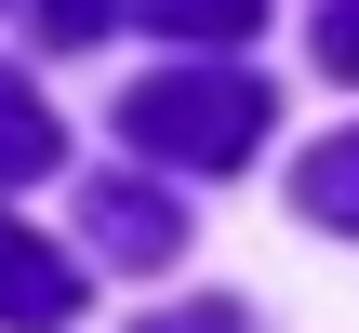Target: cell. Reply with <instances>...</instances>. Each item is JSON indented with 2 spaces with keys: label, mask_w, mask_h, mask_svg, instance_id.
I'll return each mask as SVG.
<instances>
[{
  "label": "cell",
  "mask_w": 359,
  "mask_h": 333,
  "mask_svg": "<svg viewBox=\"0 0 359 333\" xmlns=\"http://www.w3.org/2000/svg\"><path fill=\"white\" fill-rule=\"evenodd\" d=\"M293 200H306V227H359V133H333V147L293 174Z\"/></svg>",
  "instance_id": "obj_5"
},
{
  "label": "cell",
  "mask_w": 359,
  "mask_h": 333,
  "mask_svg": "<svg viewBox=\"0 0 359 333\" xmlns=\"http://www.w3.org/2000/svg\"><path fill=\"white\" fill-rule=\"evenodd\" d=\"M120 0H40V40H107Z\"/></svg>",
  "instance_id": "obj_8"
},
{
  "label": "cell",
  "mask_w": 359,
  "mask_h": 333,
  "mask_svg": "<svg viewBox=\"0 0 359 333\" xmlns=\"http://www.w3.org/2000/svg\"><path fill=\"white\" fill-rule=\"evenodd\" d=\"M147 333H253V320H240V307H160Z\"/></svg>",
  "instance_id": "obj_9"
},
{
  "label": "cell",
  "mask_w": 359,
  "mask_h": 333,
  "mask_svg": "<svg viewBox=\"0 0 359 333\" xmlns=\"http://www.w3.org/2000/svg\"><path fill=\"white\" fill-rule=\"evenodd\" d=\"M80 227H93L120 267H173V254H187V227H173V200H160L147 174H93V187H80Z\"/></svg>",
  "instance_id": "obj_2"
},
{
  "label": "cell",
  "mask_w": 359,
  "mask_h": 333,
  "mask_svg": "<svg viewBox=\"0 0 359 333\" xmlns=\"http://www.w3.org/2000/svg\"><path fill=\"white\" fill-rule=\"evenodd\" d=\"M253 13L266 0H133V27H160V40H253Z\"/></svg>",
  "instance_id": "obj_6"
},
{
  "label": "cell",
  "mask_w": 359,
  "mask_h": 333,
  "mask_svg": "<svg viewBox=\"0 0 359 333\" xmlns=\"http://www.w3.org/2000/svg\"><path fill=\"white\" fill-rule=\"evenodd\" d=\"M53 160H67V133H53V107H40V93H27V80L0 67V187H40Z\"/></svg>",
  "instance_id": "obj_4"
},
{
  "label": "cell",
  "mask_w": 359,
  "mask_h": 333,
  "mask_svg": "<svg viewBox=\"0 0 359 333\" xmlns=\"http://www.w3.org/2000/svg\"><path fill=\"white\" fill-rule=\"evenodd\" d=\"M320 67L359 80V0H320Z\"/></svg>",
  "instance_id": "obj_7"
},
{
  "label": "cell",
  "mask_w": 359,
  "mask_h": 333,
  "mask_svg": "<svg viewBox=\"0 0 359 333\" xmlns=\"http://www.w3.org/2000/svg\"><path fill=\"white\" fill-rule=\"evenodd\" d=\"M120 147H147L173 174H240L266 147V80L253 67H160L120 93Z\"/></svg>",
  "instance_id": "obj_1"
},
{
  "label": "cell",
  "mask_w": 359,
  "mask_h": 333,
  "mask_svg": "<svg viewBox=\"0 0 359 333\" xmlns=\"http://www.w3.org/2000/svg\"><path fill=\"white\" fill-rule=\"evenodd\" d=\"M0 320L13 333H67L80 320V267H67L53 240H27L13 214H0Z\"/></svg>",
  "instance_id": "obj_3"
}]
</instances>
